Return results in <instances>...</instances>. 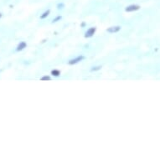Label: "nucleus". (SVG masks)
<instances>
[{
	"label": "nucleus",
	"instance_id": "obj_1",
	"mask_svg": "<svg viewBox=\"0 0 160 160\" xmlns=\"http://www.w3.org/2000/svg\"><path fill=\"white\" fill-rule=\"evenodd\" d=\"M85 59H86V56L84 55H79L77 56H76V57L71 59L68 61V65H70V66H74V65H76V64H79L80 62L83 61Z\"/></svg>",
	"mask_w": 160,
	"mask_h": 160
},
{
	"label": "nucleus",
	"instance_id": "obj_2",
	"mask_svg": "<svg viewBox=\"0 0 160 160\" xmlns=\"http://www.w3.org/2000/svg\"><path fill=\"white\" fill-rule=\"evenodd\" d=\"M97 33V27H90L89 29H87V30L85 32L84 37L86 39H90L94 36Z\"/></svg>",
	"mask_w": 160,
	"mask_h": 160
},
{
	"label": "nucleus",
	"instance_id": "obj_3",
	"mask_svg": "<svg viewBox=\"0 0 160 160\" xmlns=\"http://www.w3.org/2000/svg\"><path fill=\"white\" fill-rule=\"evenodd\" d=\"M122 29V27L120 25H113V26L108 27L107 29V32L109 34H117Z\"/></svg>",
	"mask_w": 160,
	"mask_h": 160
},
{
	"label": "nucleus",
	"instance_id": "obj_4",
	"mask_svg": "<svg viewBox=\"0 0 160 160\" xmlns=\"http://www.w3.org/2000/svg\"><path fill=\"white\" fill-rule=\"evenodd\" d=\"M141 8V7L138 4H131V5L127 6L125 8V11L128 13H131V12H135V11L139 10Z\"/></svg>",
	"mask_w": 160,
	"mask_h": 160
},
{
	"label": "nucleus",
	"instance_id": "obj_5",
	"mask_svg": "<svg viewBox=\"0 0 160 160\" xmlns=\"http://www.w3.org/2000/svg\"><path fill=\"white\" fill-rule=\"evenodd\" d=\"M28 45H27V43L25 41H21V42L18 43V45H17V47H16V51L17 52H20L22 50H24L25 48H27Z\"/></svg>",
	"mask_w": 160,
	"mask_h": 160
},
{
	"label": "nucleus",
	"instance_id": "obj_6",
	"mask_svg": "<svg viewBox=\"0 0 160 160\" xmlns=\"http://www.w3.org/2000/svg\"><path fill=\"white\" fill-rule=\"evenodd\" d=\"M50 75L54 76V77H59V76H61V71L60 70H58V69H54V70L50 71Z\"/></svg>",
	"mask_w": 160,
	"mask_h": 160
},
{
	"label": "nucleus",
	"instance_id": "obj_7",
	"mask_svg": "<svg viewBox=\"0 0 160 160\" xmlns=\"http://www.w3.org/2000/svg\"><path fill=\"white\" fill-rule=\"evenodd\" d=\"M50 9H47V10H45L42 14H40L39 18H40V19H45V18H47L48 16L50 15Z\"/></svg>",
	"mask_w": 160,
	"mask_h": 160
},
{
	"label": "nucleus",
	"instance_id": "obj_8",
	"mask_svg": "<svg viewBox=\"0 0 160 160\" xmlns=\"http://www.w3.org/2000/svg\"><path fill=\"white\" fill-rule=\"evenodd\" d=\"M102 68V66H92L91 69H90V71H92V72H96V71H101Z\"/></svg>",
	"mask_w": 160,
	"mask_h": 160
},
{
	"label": "nucleus",
	"instance_id": "obj_9",
	"mask_svg": "<svg viewBox=\"0 0 160 160\" xmlns=\"http://www.w3.org/2000/svg\"><path fill=\"white\" fill-rule=\"evenodd\" d=\"M50 80H51V77L49 75H45L40 77V81H42V82H49Z\"/></svg>",
	"mask_w": 160,
	"mask_h": 160
},
{
	"label": "nucleus",
	"instance_id": "obj_10",
	"mask_svg": "<svg viewBox=\"0 0 160 160\" xmlns=\"http://www.w3.org/2000/svg\"><path fill=\"white\" fill-rule=\"evenodd\" d=\"M61 19H62V16H61V15L56 16L55 18H54L52 19V24H55V23H58L59 21H61Z\"/></svg>",
	"mask_w": 160,
	"mask_h": 160
},
{
	"label": "nucleus",
	"instance_id": "obj_11",
	"mask_svg": "<svg viewBox=\"0 0 160 160\" xmlns=\"http://www.w3.org/2000/svg\"><path fill=\"white\" fill-rule=\"evenodd\" d=\"M57 9H59V10H61V9H63L64 8H65V4H64L63 3H59L57 4Z\"/></svg>",
	"mask_w": 160,
	"mask_h": 160
},
{
	"label": "nucleus",
	"instance_id": "obj_12",
	"mask_svg": "<svg viewBox=\"0 0 160 160\" xmlns=\"http://www.w3.org/2000/svg\"><path fill=\"white\" fill-rule=\"evenodd\" d=\"M87 24L85 21H83L82 24H81V27H82V28H86V26H87Z\"/></svg>",
	"mask_w": 160,
	"mask_h": 160
},
{
	"label": "nucleus",
	"instance_id": "obj_13",
	"mask_svg": "<svg viewBox=\"0 0 160 160\" xmlns=\"http://www.w3.org/2000/svg\"><path fill=\"white\" fill-rule=\"evenodd\" d=\"M2 18V13H0V18Z\"/></svg>",
	"mask_w": 160,
	"mask_h": 160
}]
</instances>
